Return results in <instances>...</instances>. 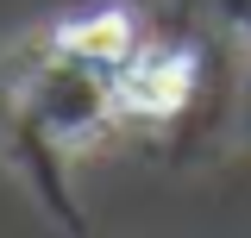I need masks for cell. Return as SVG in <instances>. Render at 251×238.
<instances>
[{"instance_id":"2","label":"cell","mask_w":251,"mask_h":238,"mask_svg":"<svg viewBox=\"0 0 251 238\" xmlns=\"http://www.w3.org/2000/svg\"><path fill=\"white\" fill-rule=\"evenodd\" d=\"M132 50H138V31H132V13H120V6H100V13L69 19L57 31V57L82 63V69H100V75H113Z\"/></svg>"},{"instance_id":"1","label":"cell","mask_w":251,"mask_h":238,"mask_svg":"<svg viewBox=\"0 0 251 238\" xmlns=\"http://www.w3.org/2000/svg\"><path fill=\"white\" fill-rule=\"evenodd\" d=\"M195 100V57L188 50H132L113 75V107L132 119H176Z\"/></svg>"}]
</instances>
